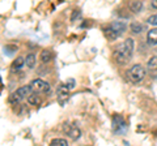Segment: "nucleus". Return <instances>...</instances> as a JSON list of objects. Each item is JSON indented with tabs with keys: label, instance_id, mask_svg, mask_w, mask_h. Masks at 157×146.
Returning a JSON list of instances; mask_svg holds the SVG:
<instances>
[{
	"label": "nucleus",
	"instance_id": "11",
	"mask_svg": "<svg viewBox=\"0 0 157 146\" xmlns=\"http://www.w3.org/2000/svg\"><path fill=\"white\" fill-rule=\"evenodd\" d=\"M52 51L51 50H43L42 52H41V61L42 63H48V61H51V59H52Z\"/></svg>",
	"mask_w": 157,
	"mask_h": 146
},
{
	"label": "nucleus",
	"instance_id": "19",
	"mask_svg": "<svg viewBox=\"0 0 157 146\" xmlns=\"http://www.w3.org/2000/svg\"><path fill=\"white\" fill-rule=\"evenodd\" d=\"M148 24H151V25H153V26H157V13L152 14V16L148 18Z\"/></svg>",
	"mask_w": 157,
	"mask_h": 146
},
{
	"label": "nucleus",
	"instance_id": "13",
	"mask_svg": "<svg viewBox=\"0 0 157 146\" xmlns=\"http://www.w3.org/2000/svg\"><path fill=\"white\" fill-rule=\"evenodd\" d=\"M28 103L32 106H38L41 103V99H39V97L37 94H30L28 97Z\"/></svg>",
	"mask_w": 157,
	"mask_h": 146
},
{
	"label": "nucleus",
	"instance_id": "8",
	"mask_svg": "<svg viewBox=\"0 0 157 146\" xmlns=\"http://www.w3.org/2000/svg\"><path fill=\"white\" fill-rule=\"evenodd\" d=\"M147 69H148L152 78H157V56H152L151 59L148 60Z\"/></svg>",
	"mask_w": 157,
	"mask_h": 146
},
{
	"label": "nucleus",
	"instance_id": "7",
	"mask_svg": "<svg viewBox=\"0 0 157 146\" xmlns=\"http://www.w3.org/2000/svg\"><path fill=\"white\" fill-rule=\"evenodd\" d=\"M56 95H58V100L60 102V104H64L70 98V87L68 85H60L56 90Z\"/></svg>",
	"mask_w": 157,
	"mask_h": 146
},
{
	"label": "nucleus",
	"instance_id": "12",
	"mask_svg": "<svg viewBox=\"0 0 157 146\" xmlns=\"http://www.w3.org/2000/svg\"><path fill=\"white\" fill-rule=\"evenodd\" d=\"M105 35L109 38L110 41H114V39H117V38L119 37V35H118V33H117L111 26H109V27H106V29H105Z\"/></svg>",
	"mask_w": 157,
	"mask_h": 146
},
{
	"label": "nucleus",
	"instance_id": "6",
	"mask_svg": "<svg viewBox=\"0 0 157 146\" xmlns=\"http://www.w3.org/2000/svg\"><path fill=\"white\" fill-rule=\"evenodd\" d=\"M111 128H113V132H114L115 134H122V133L126 132L127 125H126L124 120L122 119L121 116L115 115L114 118H113V125H111Z\"/></svg>",
	"mask_w": 157,
	"mask_h": 146
},
{
	"label": "nucleus",
	"instance_id": "17",
	"mask_svg": "<svg viewBox=\"0 0 157 146\" xmlns=\"http://www.w3.org/2000/svg\"><path fill=\"white\" fill-rule=\"evenodd\" d=\"M130 27H131L132 33H135V34H139V33L143 31V25H141V24H137V22H132Z\"/></svg>",
	"mask_w": 157,
	"mask_h": 146
},
{
	"label": "nucleus",
	"instance_id": "4",
	"mask_svg": "<svg viewBox=\"0 0 157 146\" xmlns=\"http://www.w3.org/2000/svg\"><path fill=\"white\" fill-rule=\"evenodd\" d=\"M63 132H64L68 137H70L71 140L76 141L81 137V130L80 128L76 125V124H72V123H64L63 124Z\"/></svg>",
	"mask_w": 157,
	"mask_h": 146
},
{
	"label": "nucleus",
	"instance_id": "20",
	"mask_svg": "<svg viewBox=\"0 0 157 146\" xmlns=\"http://www.w3.org/2000/svg\"><path fill=\"white\" fill-rule=\"evenodd\" d=\"M77 16H80V11H78V9H75V11H73V13H72V17H71V20H72V21H75Z\"/></svg>",
	"mask_w": 157,
	"mask_h": 146
},
{
	"label": "nucleus",
	"instance_id": "21",
	"mask_svg": "<svg viewBox=\"0 0 157 146\" xmlns=\"http://www.w3.org/2000/svg\"><path fill=\"white\" fill-rule=\"evenodd\" d=\"M67 85H68V87H73V86H75V80L70 78V80L67 81Z\"/></svg>",
	"mask_w": 157,
	"mask_h": 146
},
{
	"label": "nucleus",
	"instance_id": "16",
	"mask_svg": "<svg viewBox=\"0 0 157 146\" xmlns=\"http://www.w3.org/2000/svg\"><path fill=\"white\" fill-rule=\"evenodd\" d=\"M67 145H68L67 140H63V138H55L50 142V146H67Z\"/></svg>",
	"mask_w": 157,
	"mask_h": 146
},
{
	"label": "nucleus",
	"instance_id": "9",
	"mask_svg": "<svg viewBox=\"0 0 157 146\" xmlns=\"http://www.w3.org/2000/svg\"><path fill=\"white\" fill-rule=\"evenodd\" d=\"M147 39H148V43L152 46L157 45V27L152 29V30L148 31V35H147Z\"/></svg>",
	"mask_w": 157,
	"mask_h": 146
},
{
	"label": "nucleus",
	"instance_id": "22",
	"mask_svg": "<svg viewBox=\"0 0 157 146\" xmlns=\"http://www.w3.org/2000/svg\"><path fill=\"white\" fill-rule=\"evenodd\" d=\"M151 5L155 9H157V0H152V2H151Z\"/></svg>",
	"mask_w": 157,
	"mask_h": 146
},
{
	"label": "nucleus",
	"instance_id": "3",
	"mask_svg": "<svg viewBox=\"0 0 157 146\" xmlns=\"http://www.w3.org/2000/svg\"><path fill=\"white\" fill-rule=\"evenodd\" d=\"M145 77V69L143 65L140 64H136L131 68L128 71V80L131 82H134V84H137V82H140Z\"/></svg>",
	"mask_w": 157,
	"mask_h": 146
},
{
	"label": "nucleus",
	"instance_id": "2",
	"mask_svg": "<svg viewBox=\"0 0 157 146\" xmlns=\"http://www.w3.org/2000/svg\"><path fill=\"white\" fill-rule=\"evenodd\" d=\"M32 93H34L32 86L28 85V86H21L20 89H17L14 93L11 95V98H9V102L11 103H18L20 100H22L24 98H26V97H29Z\"/></svg>",
	"mask_w": 157,
	"mask_h": 146
},
{
	"label": "nucleus",
	"instance_id": "18",
	"mask_svg": "<svg viewBox=\"0 0 157 146\" xmlns=\"http://www.w3.org/2000/svg\"><path fill=\"white\" fill-rule=\"evenodd\" d=\"M24 64H25V59H24V57H17L16 61L13 63V68L14 69H20Z\"/></svg>",
	"mask_w": 157,
	"mask_h": 146
},
{
	"label": "nucleus",
	"instance_id": "1",
	"mask_svg": "<svg viewBox=\"0 0 157 146\" xmlns=\"http://www.w3.org/2000/svg\"><path fill=\"white\" fill-rule=\"evenodd\" d=\"M132 51H134V39L127 38L114 51V60L121 65L126 64V63L130 60V57L132 56Z\"/></svg>",
	"mask_w": 157,
	"mask_h": 146
},
{
	"label": "nucleus",
	"instance_id": "10",
	"mask_svg": "<svg viewBox=\"0 0 157 146\" xmlns=\"http://www.w3.org/2000/svg\"><path fill=\"white\" fill-rule=\"evenodd\" d=\"M114 30L118 33V35H121L122 33H124V30H126V25L123 22H121V21H117V22H113L111 25H110Z\"/></svg>",
	"mask_w": 157,
	"mask_h": 146
},
{
	"label": "nucleus",
	"instance_id": "5",
	"mask_svg": "<svg viewBox=\"0 0 157 146\" xmlns=\"http://www.w3.org/2000/svg\"><path fill=\"white\" fill-rule=\"evenodd\" d=\"M30 86H32L34 93H48V91H50V85H48V82L43 81L41 78L33 80L30 82Z\"/></svg>",
	"mask_w": 157,
	"mask_h": 146
},
{
	"label": "nucleus",
	"instance_id": "14",
	"mask_svg": "<svg viewBox=\"0 0 157 146\" xmlns=\"http://www.w3.org/2000/svg\"><path fill=\"white\" fill-rule=\"evenodd\" d=\"M130 7H131V11L132 12L137 13V12H140L141 9H143V3H141V2H132Z\"/></svg>",
	"mask_w": 157,
	"mask_h": 146
},
{
	"label": "nucleus",
	"instance_id": "15",
	"mask_svg": "<svg viewBox=\"0 0 157 146\" xmlns=\"http://www.w3.org/2000/svg\"><path fill=\"white\" fill-rule=\"evenodd\" d=\"M25 64H26L28 68H33L34 65H36V56H34L33 53H30V55H28V56H26Z\"/></svg>",
	"mask_w": 157,
	"mask_h": 146
}]
</instances>
